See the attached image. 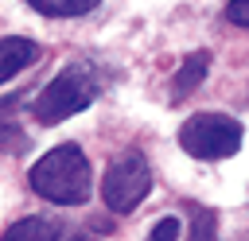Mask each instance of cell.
Here are the masks:
<instances>
[{"mask_svg": "<svg viewBox=\"0 0 249 241\" xmlns=\"http://www.w3.org/2000/svg\"><path fill=\"white\" fill-rule=\"evenodd\" d=\"M27 179H31L35 194L62 202V206H78V202L89 198V163H86L78 144H58L47 155H39L31 163Z\"/></svg>", "mask_w": 249, "mask_h": 241, "instance_id": "obj_1", "label": "cell"}, {"mask_svg": "<svg viewBox=\"0 0 249 241\" xmlns=\"http://www.w3.org/2000/svg\"><path fill=\"white\" fill-rule=\"evenodd\" d=\"M93 97H97V78H93V70L82 66V62H74V66L58 70V74L47 82V89L35 97L31 113H35L39 124H58V120L82 113Z\"/></svg>", "mask_w": 249, "mask_h": 241, "instance_id": "obj_2", "label": "cell"}, {"mask_svg": "<svg viewBox=\"0 0 249 241\" xmlns=\"http://www.w3.org/2000/svg\"><path fill=\"white\" fill-rule=\"evenodd\" d=\"M179 144L195 159H226L241 148V124L222 113H198L179 128Z\"/></svg>", "mask_w": 249, "mask_h": 241, "instance_id": "obj_3", "label": "cell"}, {"mask_svg": "<svg viewBox=\"0 0 249 241\" xmlns=\"http://www.w3.org/2000/svg\"><path fill=\"white\" fill-rule=\"evenodd\" d=\"M148 187H152V167H148V159H144L140 152H124V155H117V159L109 163V171H105V179H101V198H105L109 210L128 214V210H136V202L148 194Z\"/></svg>", "mask_w": 249, "mask_h": 241, "instance_id": "obj_4", "label": "cell"}, {"mask_svg": "<svg viewBox=\"0 0 249 241\" xmlns=\"http://www.w3.org/2000/svg\"><path fill=\"white\" fill-rule=\"evenodd\" d=\"M39 58V43L23 39V35H8L0 39V82H8L12 74H19L23 66H31Z\"/></svg>", "mask_w": 249, "mask_h": 241, "instance_id": "obj_5", "label": "cell"}, {"mask_svg": "<svg viewBox=\"0 0 249 241\" xmlns=\"http://www.w3.org/2000/svg\"><path fill=\"white\" fill-rule=\"evenodd\" d=\"M0 241H62V225L54 218H19Z\"/></svg>", "mask_w": 249, "mask_h": 241, "instance_id": "obj_6", "label": "cell"}, {"mask_svg": "<svg viewBox=\"0 0 249 241\" xmlns=\"http://www.w3.org/2000/svg\"><path fill=\"white\" fill-rule=\"evenodd\" d=\"M206 66H210V54L206 51H195V54H187V62L175 70V82H171V93L175 97H183V93H191L202 78H206Z\"/></svg>", "mask_w": 249, "mask_h": 241, "instance_id": "obj_7", "label": "cell"}, {"mask_svg": "<svg viewBox=\"0 0 249 241\" xmlns=\"http://www.w3.org/2000/svg\"><path fill=\"white\" fill-rule=\"evenodd\" d=\"M16 105H19V97L0 101V148H8V152H23V124L16 117Z\"/></svg>", "mask_w": 249, "mask_h": 241, "instance_id": "obj_8", "label": "cell"}, {"mask_svg": "<svg viewBox=\"0 0 249 241\" xmlns=\"http://www.w3.org/2000/svg\"><path fill=\"white\" fill-rule=\"evenodd\" d=\"M39 16H54V19H66V16H86L93 12L101 0H27Z\"/></svg>", "mask_w": 249, "mask_h": 241, "instance_id": "obj_9", "label": "cell"}, {"mask_svg": "<svg viewBox=\"0 0 249 241\" xmlns=\"http://www.w3.org/2000/svg\"><path fill=\"white\" fill-rule=\"evenodd\" d=\"M187 214H191V241H214V233H218V214L214 210H202V206H195V202H187Z\"/></svg>", "mask_w": 249, "mask_h": 241, "instance_id": "obj_10", "label": "cell"}, {"mask_svg": "<svg viewBox=\"0 0 249 241\" xmlns=\"http://www.w3.org/2000/svg\"><path fill=\"white\" fill-rule=\"evenodd\" d=\"M148 241H179V218H160L152 225Z\"/></svg>", "mask_w": 249, "mask_h": 241, "instance_id": "obj_11", "label": "cell"}, {"mask_svg": "<svg viewBox=\"0 0 249 241\" xmlns=\"http://www.w3.org/2000/svg\"><path fill=\"white\" fill-rule=\"evenodd\" d=\"M226 19L237 23V27H249V0H233V4L226 8Z\"/></svg>", "mask_w": 249, "mask_h": 241, "instance_id": "obj_12", "label": "cell"}, {"mask_svg": "<svg viewBox=\"0 0 249 241\" xmlns=\"http://www.w3.org/2000/svg\"><path fill=\"white\" fill-rule=\"evenodd\" d=\"M70 241H89V237H70Z\"/></svg>", "mask_w": 249, "mask_h": 241, "instance_id": "obj_13", "label": "cell"}, {"mask_svg": "<svg viewBox=\"0 0 249 241\" xmlns=\"http://www.w3.org/2000/svg\"><path fill=\"white\" fill-rule=\"evenodd\" d=\"M241 241H249V237H241Z\"/></svg>", "mask_w": 249, "mask_h": 241, "instance_id": "obj_14", "label": "cell"}]
</instances>
